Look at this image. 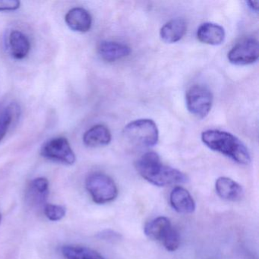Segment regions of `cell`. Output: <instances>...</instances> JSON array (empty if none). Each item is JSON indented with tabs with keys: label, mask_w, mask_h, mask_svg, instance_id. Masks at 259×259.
<instances>
[{
	"label": "cell",
	"mask_w": 259,
	"mask_h": 259,
	"mask_svg": "<svg viewBox=\"0 0 259 259\" xmlns=\"http://www.w3.org/2000/svg\"><path fill=\"white\" fill-rule=\"evenodd\" d=\"M138 172L147 181L157 186L183 184L188 182L184 172L162 163L157 153H145L136 161Z\"/></svg>",
	"instance_id": "1"
},
{
	"label": "cell",
	"mask_w": 259,
	"mask_h": 259,
	"mask_svg": "<svg viewBox=\"0 0 259 259\" xmlns=\"http://www.w3.org/2000/svg\"><path fill=\"white\" fill-rule=\"evenodd\" d=\"M201 140L212 151L221 153L239 164L247 165L251 162L245 145L231 133L221 130H206L201 134Z\"/></svg>",
	"instance_id": "2"
},
{
	"label": "cell",
	"mask_w": 259,
	"mask_h": 259,
	"mask_svg": "<svg viewBox=\"0 0 259 259\" xmlns=\"http://www.w3.org/2000/svg\"><path fill=\"white\" fill-rule=\"evenodd\" d=\"M123 135L130 143L149 148L157 145L159 132L152 119H141L133 121L124 128Z\"/></svg>",
	"instance_id": "3"
},
{
	"label": "cell",
	"mask_w": 259,
	"mask_h": 259,
	"mask_svg": "<svg viewBox=\"0 0 259 259\" xmlns=\"http://www.w3.org/2000/svg\"><path fill=\"white\" fill-rule=\"evenodd\" d=\"M86 189L94 202L103 204L114 201L118 196L117 186L113 179L103 172H93L86 179Z\"/></svg>",
	"instance_id": "4"
},
{
	"label": "cell",
	"mask_w": 259,
	"mask_h": 259,
	"mask_svg": "<svg viewBox=\"0 0 259 259\" xmlns=\"http://www.w3.org/2000/svg\"><path fill=\"white\" fill-rule=\"evenodd\" d=\"M186 101L188 110L196 117L203 119L211 110L213 95L205 86L195 84L188 90Z\"/></svg>",
	"instance_id": "5"
},
{
	"label": "cell",
	"mask_w": 259,
	"mask_h": 259,
	"mask_svg": "<svg viewBox=\"0 0 259 259\" xmlns=\"http://www.w3.org/2000/svg\"><path fill=\"white\" fill-rule=\"evenodd\" d=\"M42 157L66 165L75 163L76 157L69 141L63 137L54 138L45 142L40 148Z\"/></svg>",
	"instance_id": "6"
},
{
	"label": "cell",
	"mask_w": 259,
	"mask_h": 259,
	"mask_svg": "<svg viewBox=\"0 0 259 259\" xmlns=\"http://www.w3.org/2000/svg\"><path fill=\"white\" fill-rule=\"evenodd\" d=\"M258 56V42L249 37L236 44L227 54V58L232 64L245 66L255 63Z\"/></svg>",
	"instance_id": "7"
},
{
	"label": "cell",
	"mask_w": 259,
	"mask_h": 259,
	"mask_svg": "<svg viewBox=\"0 0 259 259\" xmlns=\"http://www.w3.org/2000/svg\"><path fill=\"white\" fill-rule=\"evenodd\" d=\"M49 181L45 177L34 179L26 191L27 202L33 207H45L49 195Z\"/></svg>",
	"instance_id": "8"
},
{
	"label": "cell",
	"mask_w": 259,
	"mask_h": 259,
	"mask_svg": "<svg viewBox=\"0 0 259 259\" xmlns=\"http://www.w3.org/2000/svg\"><path fill=\"white\" fill-rule=\"evenodd\" d=\"M215 189L219 197L229 201H239L244 195L243 188L228 177L218 178L215 183Z\"/></svg>",
	"instance_id": "9"
},
{
	"label": "cell",
	"mask_w": 259,
	"mask_h": 259,
	"mask_svg": "<svg viewBox=\"0 0 259 259\" xmlns=\"http://www.w3.org/2000/svg\"><path fill=\"white\" fill-rule=\"evenodd\" d=\"M169 202L172 208L180 213H191L195 211V200L189 191L177 186L174 188L169 195Z\"/></svg>",
	"instance_id": "10"
},
{
	"label": "cell",
	"mask_w": 259,
	"mask_h": 259,
	"mask_svg": "<svg viewBox=\"0 0 259 259\" xmlns=\"http://www.w3.org/2000/svg\"><path fill=\"white\" fill-rule=\"evenodd\" d=\"M65 20L68 26L77 32H87L92 28V16L87 10L80 7L69 10Z\"/></svg>",
	"instance_id": "11"
},
{
	"label": "cell",
	"mask_w": 259,
	"mask_h": 259,
	"mask_svg": "<svg viewBox=\"0 0 259 259\" xmlns=\"http://www.w3.org/2000/svg\"><path fill=\"white\" fill-rule=\"evenodd\" d=\"M98 50L101 58L107 62H115L131 54V48L125 44L109 40L101 42Z\"/></svg>",
	"instance_id": "12"
},
{
	"label": "cell",
	"mask_w": 259,
	"mask_h": 259,
	"mask_svg": "<svg viewBox=\"0 0 259 259\" xmlns=\"http://www.w3.org/2000/svg\"><path fill=\"white\" fill-rule=\"evenodd\" d=\"M225 35L222 26L211 22L202 24L197 31V37L200 41L213 46L221 45L224 41Z\"/></svg>",
	"instance_id": "13"
},
{
	"label": "cell",
	"mask_w": 259,
	"mask_h": 259,
	"mask_svg": "<svg viewBox=\"0 0 259 259\" xmlns=\"http://www.w3.org/2000/svg\"><path fill=\"white\" fill-rule=\"evenodd\" d=\"M186 30L187 25L184 19H172L162 27L160 36L162 40L166 43H177L184 37Z\"/></svg>",
	"instance_id": "14"
},
{
	"label": "cell",
	"mask_w": 259,
	"mask_h": 259,
	"mask_svg": "<svg viewBox=\"0 0 259 259\" xmlns=\"http://www.w3.org/2000/svg\"><path fill=\"white\" fill-rule=\"evenodd\" d=\"M111 139V133L104 125H96L92 127L83 136L84 145L91 148L105 146L110 144Z\"/></svg>",
	"instance_id": "15"
},
{
	"label": "cell",
	"mask_w": 259,
	"mask_h": 259,
	"mask_svg": "<svg viewBox=\"0 0 259 259\" xmlns=\"http://www.w3.org/2000/svg\"><path fill=\"white\" fill-rule=\"evenodd\" d=\"M10 54L16 60H23L29 54L31 49L27 36L19 31H12L9 37Z\"/></svg>",
	"instance_id": "16"
},
{
	"label": "cell",
	"mask_w": 259,
	"mask_h": 259,
	"mask_svg": "<svg viewBox=\"0 0 259 259\" xmlns=\"http://www.w3.org/2000/svg\"><path fill=\"white\" fill-rule=\"evenodd\" d=\"M172 227V224L167 218L158 217L145 225V233L149 239L162 242Z\"/></svg>",
	"instance_id": "17"
},
{
	"label": "cell",
	"mask_w": 259,
	"mask_h": 259,
	"mask_svg": "<svg viewBox=\"0 0 259 259\" xmlns=\"http://www.w3.org/2000/svg\"><path fill=\"white\" fill-rule=\"evenodd\" d=\"M61 251L66 259H104L98 251L81 245H64Z\"/></svg>",
	"instance_id": "18"
},
{
	"label": "cell",
	"mask_w": 259,
	"mask_h": 259,
	"mask_svg": "<svg viewBox=\"0 0 259 259\" xmlns=\"http://www.w3.org/2000/svg\"><path fill=\"white\" fill-rule=\"evenodd\" d=\"M19 107L16 104H11L6 109L2 117L0 118V142L5 137L13 121L19 116Z\"/></svg>",
	"instance_id": "19"
},
{
	"label": "cell",
	"mask_w": 259,
	"mask_h": 259,
	"mask_svg": "<svg viewBox=\"0 0 259 259\" xmlns=\"http://www.w3.org/2000/svg\"><path fill=\"white\" fill-rule=\"evenodd\" d=\"M44 213L50 221H59L66 216V208L60 204H47L44 207Z\"/></svg>",
	"instance_id": "20"
},
{
	"label": "cell",
	"mask_w": 259,
	"mask_h": 259,
	"mask_svg": "<svg viewBox=\"0 0 259 259\" xmlns=\"http://www.w3.org/2000/svg\"><path fill=\"white\" fill-rule=\"evenodd\" d=\"M162 243L167 251H177L180 245V234L178 230L172 227L166 237L162 241Z\"/></svg>",
	"instance_id": "21"
},
{
	"label": "cell",
	"mask_w": 259,
	"mask_h": 259,
	"mask_svg": "<svg viewBox=\"0 0 259 259\" xmlns=\"http://www.w3.org/2000/svg\"><path fill=\"white\" fill-rule=\"evenodd\" d=\"M98 237L100 239L107 241V242H115L120 240L122 236L119 233L114 231V230H104L98 233Z\"/></svg>",
	"instance_id": "22"
},
{
	"label": "cell",
	"mask_w": 259,
	"mask_h": 259,
	"mask_svg": "<svg viewBox=\"0 0 259 259\" xmlns=\"http://www.w3.org/2000/svg\"><path fill=\"white\" fill-rule=\"evenodd\" d=\"M18 0H0V12L15 11L20 7Z\"/></svg>",
	"instance_id": "23"
},
{
	"label": "cell",
	"mask_w": 259,
	"mask_h": 259,
	"mask_svg": "<svg viewBox=\"0 0 259 259\" xmlns=\"http://www.w3.org/2000/svg\"><path fill=\"white\" fill-rule=\"evenodd\" d=\"M248 5V7L251 9L252 11L255 12V13H257L258 11V5L259 2L258 1H248L246 3Z\"/></svg>",
	"instance_id": "24"
},
{
	"label": "cell",
	"mask_w": 259,
	"mask_h": 259,
	"mask_svg": "<svg viewBox=\"0 0 259 259\" xmlns=\"http://www.w3.org/2000/svg\"><path fill=\"white\" fill-rule=\"evenodd\" d=\"M1 221H2V214L0 213V224H1Z\"/></svg>",
	"instance_id": "25"
}]
</instances>
